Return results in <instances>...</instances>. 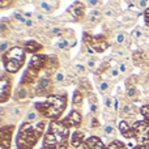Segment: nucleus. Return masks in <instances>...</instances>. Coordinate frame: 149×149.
<instances>
[{
    "mask_svg": "<svg viewBox=\"0 0 149 149\" xmlns=\"http://www.w3.org/2000/svg\"><path fill=\"white\" fill-rule=\"evenodd\" d=\"M68 137H70V128L63 122H51L45 135L43 149H67Z\"/></svg>",
    "mask_w": 149,
    "mask_h": 149,
    "instance_id": "f257e3e1",
    "label": "nucleus"
},
{
    "mask_svg": "<svg viewBox=\"0 0 149 149\" xmlns=\"http://www.w3.org/2000/svg\"><path fill=\"white\" fill-rule=\"evenodd\" d=\"M45 128L43 122H37L36 124L24 123L16 137V145L18 149H33L38 139L42 136Z\"/></svg>",
    "mask_w": 149,
    "mask_h": 149,
    "instance_id": "f03ea898",
    "label": "nucleus"
},
{
    "mask_svg": "<svg viewBox=\"0 0 149 149\" xmlns=\"http://www.w3.org/2000/svg\"><path fill=\"white\" fill-rule=\"evenodd\" d=\"M67 107V97L65 95H49L46 101L36 103V109L47 119L52 122L58 120L63 111Z\"/></svg>",
    "mask_w": 149,
    "mask_h": 149,
    "instance_id": "7ed1b4c3",
    "label": "nucleus"
},
{
    "mask_svg": "<svg viewBox=\"0 0 149 149\" xmlns=\"http://www.w3.org/2000/svg\"><path fill=\"white\" fill-rule=\"evenodd\" d=\"M25 54L26 51L22 47L15 46L9 49L3 55V63H4L5 70L10 73H16L25 63Z\"/></svg>",
    "mask_w": 149,
    "mask_h": 149,
    "instance_id": "20e7f679",
    "label": "nucleus"
},
{
    "mask_svg": "<svg viewBox=\"0 0 149 149\" xmlns=\"http://www.w3.org/2000/svg\"><path fill=\"white\" fill-rule=\"evenodd\" d=\"M84 42L89 47V52H103L109 47V42L103 37H93L90 34H84Z\"/></svg>",
    "mask_w": 149,
    "mask_h": 149,
    "instance_id": "39448f33",
    "label": "nucleus"
},
{
    "mask_svg": "<svg viewBox=\"0 0 149 149\" xmlns=\"http://www.w3.org/2000/svg\"><path fill=\"white\" fill-rule=\"evenodd\" d=\"M134 137L140 145L149 144V124L145 120H139L135 122L134 126Z\"/></svg>",
    "mask_w": 149,
    "mask_h": 149,
    "instance_id": "423d86ee",
    "label": "nucleus"
},
{
    "mask_svg": "<svg viewBox=\"0 0 149 149\" xmlns=\"http://www.w3.org/2000/svg\"><path fill=\"white\" fill-rule=\"evenodd\" d=\"M10 88H12V82H10L9 77H0V103L8 101V98L10 95Z\"/></svg>",
    "mask_w": 149,
    "mask_h": 149,
    "instance_id": "0eeeda50",
    "label": "nucleus"
},
{
    "mask_svg": "<svg viewBox=\"0 0 149 149\" xmlns=\"http://www.w3.org/2000/svg\"><path fill=\"white\" fill-rule=\"evenodd\" d=\"M15 131V126H5L0 128V144L5 145L7 148H10V140Z\"/></svg>",
    "mask_w": 149,
    "mask_h": 149,
    "instance_id": "6e6552de",
    "label": "nucleus"
},
{
    "mask_svg": "<svg viewBox=\"0 0 149 149\" xmlns=\"http://www.w3.org/2000/svg\"><path fill=\"white\" fill-rule=\"evenodd\" d=\"M81 122H82V116H81V114H80V111H77V110L71 111L67 118L63 119V123H64L68 128H70V127H79L80 124H81Z\"/></svg>",
    "mask_w": 149,
    "mask_h": 149,
    "instance_id": "1a4fd4ad",
    "label": "nucleus"
},
{
    "mask_svg": "<svg viewBox=\"0 0 149 149\" xmlns=\"http://www.w3.org/2000/svg\"><path fill=\"white\" fill-rule=\"evenodd\" d=\"M51 88H52V82L50 79L47 77H43V79L39 80L38 85H37V95H49L50 92H51Z\"/></svg>",
    "mask_w": 149,
    "mask_h": 149,
    "instance_id": "9d476101",
    "label": "nucleus"
},
{
    "mask_svg": "<svg viewBox=\"0 0 149 149\" xmlns=\"http://www.w3.org/2000/svg\"><path fill=\"white\" fill-rule=\"evenodd\" d=\"M47 60H49V56H46V55H34L30 60L29 67L41 71V70H43V68H46Z\"/></svg>",
    "mask_w": 149,
    "mask_h": 149,
    "instance_id": "9b49d317",
    "label": "nucleus"
},
{
    "mask_svg": "<svg viewBox=\"0 0 149 149\" xmlns=\"http://www.w3.org/2000/svg\"><path fill=\"white\" fill-rule=\"evenodd\" d=\"M38 74H39V71L38 70H34V68L29 67L28 70L25 71L22 76V80H21V84L25 85V84H33L37 79H38Z\"/></svg>",
    "mask_w": 149,
    "mask_h": 149,
    "instance_id": "f8f14e48",
    "label": "nucleus"
},
{
    "mask_svg": "<svg viewBox=\"0 0 149 149\" xmlns=\"http://www.w3.org/2000/svg\"><path fill=\"white\" fill-rule=\"evenodd\" d=\"M82 147H84V149H105L103 143L97 136H92L89 139H86L82 144Z\"/></svg>",
    "mask_w": 149,
    "mask_h": 149,
    "instance_id": "ddd939ff",
    "label": "nucleus"
},
{
    "mask_svg": "<svg viewBox=\"0 0 149 149\" xmlns=\"http://www.w3.org/2000/svg\"><path fill=\"white\" fill-rule=\"evenodd\" d=\"M119 130H120V134L123 135L126 139H131L134 137V130H132V126H130L126 120H122L119 123Z\"/></svg>",
    "mask_w": 149,
    "mask_h": 149,
    "instance_id": "4468645a",
    "label": "nucleus"
},
{
    "mask_svg": "<svg viewBox=\"0 0 149 149\" xmlns=\"http://www.w3.org/2000/svg\"><path fill=\"white\" fill-rule=\"evenodd\" d=\"M84 10H85V7H84L82 3H74L73 5H71V8L68 9V12H71L74 17L79 18V17H82Z\"/></svg>",
    "mask_w": 149,
    "mask_h": 149,
    "instance_id": "2eb2a0df",
    "label": "nucleus"
},
{
    "mask_svg": "<svg viewBox=\"0 0 149 149\" xmlns=\"http://www.w3.org/2000/svg\"><path fill=\"white\" fill-rule=\"evenodd\" d=\"M82 143H84V132L74 131L72 134V137H71V144H72L74 148H77V147H80Z\"/></svg>",
    "mask_w": 149,
    "mask_h": 149,
    "instance_id": "dca6fc26",
    "label": "nucleus"
},
{
    "mask_svg": "<svg viewBox=\"0 0 149 149\" xmlns=\"http://www.w3.org/2000/svg\"><path fill=\"white\" fill-rule=\"evenodd\" d=\"M42 49V45H39L38 42L36 41H29L25 43V51L26 52H31V54H34V52L39 51V50Z\"/></svg>",
    "mask_w": 149,
    "mask_h": 149,
    "instance_id": "f3484780",
    "label": "nucleus"
},
{
    "mask_svg": "<svg viewBox=\"0 0 149 149\" xmlns=\"http://www.w3.org/2000/svg\"><path fill=\"white\" fill-rule=\"evenodd\" d=\"M58 59L56 56H49V60H47V64H46V70L50 71V72H52V71H55L58 68Z\"/></svg>",
    "mask_w": 149,
    "mask_h": 149,
    "instance_id": "a211bd4d",
    "label": "nucleus"
},
{
    "mask_svg": "<svg viewBox=\"0 0 149 149\" xmlns=\"http://www.w3.org/2000/svg\"><path fill=\"white\" fill-rule=\"evenodd\" d=\"M132 58H134V63L136 65H141L144 63V54L141 51H136Z\"/></svg>",
    "mask_w": 149,
    "mask_h": 149,
    "instance_id": "6ab92c4d",
    "label": "nucleus"
},
{
    "mask_svg": "<svg viewBox=\"0 0 149 149\" xmlns=\"http://www.w3.org/2000/svg\"><path fill=\"white\" fill-rule=\"evenodd\" d=\"M106 149H127V147L122 141L115 140V141H111L110 144L107 145V148H106Z\"/></svg>",
    "mask_w": 149,
    "mask_h": 149,
    "instance_id": "aec40b11",
    "label": "nucleus"
},
{
    "mask_svg": "<svg viewBox=\"0 0 149 149\" xmlns=\"http://www.w3.org/2000/svg\"><path fill=\"white\" fill-rule=\"evenodd\" d=\"M140 113H141V115L144 116V120L149 124V105L143 106V107L140 109Z\"/></svg>",
    "mask_w": 149,
    "mask_h": 149,
    "instance_id": "412c9836",
    "label": "nucleus"
},
{
    "mask_svg": "<svg viewBox=\"0 0 149 149\" xmlns=\"http://www.w3.org/2000/svg\"><path fill=\"white\" fill-rule=\"evenodd\" d=\"M82 101V94L79 92V90H76L73 94V105H80Z\"/></svg>",
    "mask_w": 149,
    "mask_h": 149,
    "instance_id": "4be33fe9",
    "label": "nucleus"
},
{
    "mask_svg": "<svg viewBox=\"0 0 149 149\" xmlns=\"http://www.w3.org/2000/svg\"><path fill=\"white\" fill-rule=\"evenodd\" d=\"M41 7H42V9L47 10V12H50V10H51V5H50L49 3H46V1H42L41 3Z\"/></svg>",
    "mask_w": 149,
    "mask_h": 149,
    "instance_id": "5701e85b",
    "label": "nucleus"
},
{
    "mask_svg": "<svg viewBox=\"0 0 149 149\" xmlns=\"http://www.w3.org/2000/svg\"><path fill=\"white\" fill-rule=\"evenodd\" d=\"M144 20H145V25L149 28V8H147L144 12Z\"/></svg>",
    "mask_w": 149,
    "mask_h": 149,
    "instance_id": "b1692460",
    "label": "nucleus"
},
{
    "mask_svg": "<svg viewBox=\"0 0 149 149\" xmlns=\"http://www.w3.org/2000/svg\"><path fill=\"white\" fill-rule=\"evenodd\" d=\"M136 94H137V90L135 89V88H130V89H128V97L134 98Z\"/></svg>",
    "mask_w": 149,
    "mask_h": 149,
    "instance_id": "393cba45",
    "label": "nucleus"
},
{
    "mask_svg": "<svg viewBox=\"0 0 149 149\" xmlns=\"http://www.w3.org/2000/svg\"><path fill=\"white\" fill-rule=\"evenodd\" d=\"M26 95V90L25 89H20L17 93V98H20V100H22V98H25Z\"/></svg>",
    "mask_w": 149,
    "mask_h": 149,
    "instance_id": "a878e982",
    "label": "nucleus"
},
{
    "mask_svg": "<svg viewBox=\"0 0 149 149\" xmlns=\"http://www.w3.org/2000/svg\"><path fill=\"white\" fill-rule=\"evenodd\" d=\"M105 132H106L107 135H111V134L114 132V127L111 126V124H110V126H106V127H105Z\"/></svg>",
    "mask_w": 149,
    "mask_h": 149,
    "instance_id": "bb28decb",
    "label": "nucleus"
},
{
    "mask_svg": "<svg viewBox=\"0 0 149 149\" xmlns=\"http://www.w3.org/2000/svg\"><path fill=\"white\" fill-rule=\"evenodd\" d=\"M124 38H126V37H124V34H119L118 38H116V41H118V43H123Z\"/></svg>",
    "mask_w": 149,
    "mask_h": 149,
    "instance_id": "cd10ccee",
    "label": "nucleus"
},
{
    "mask_svg": "<svg viewBox=\"0 0 149 149\" xmlns=\"http://www.w3.org/2000/svg\"><path fill=\"white\" fill-rule=\"evenodd\" d=\"M67 45H68L67 41H64V39L59 42V47H60V49H65V47H67Z\"/></svg>",
    "mask_w": 149,
    "mask_h": 149,
    "instance_id": "c85d7f7f",
    "label": "nucleus"
},
{
    "mask_svg": "<svg viewBox=\"0 0 149 149\" xmlns=\"http://www.w3.org/2000/svg\"><path fill=\"white\" fill-rule=\"evenodd\" d=\"M123 111H124L126 114H131V106H128V105L123 106Z\"/></svg>",
    "mask_w": 149,
    "mask_h": 149,
    "instance_id": "c756f323",
    "label": "nucleus"
},
{
    "mask_svg": "<svg viewBox=\"0 0 149 149\" xmlns=\"http://www.w3.org/2000/svg\"><path fill=\"white\" fill-rule=\"evenodd\" d=\"M134 37L135 38H140V37H141V31H140L139 29H136V30L134 31Z\"/></svg>",
    "mask_w": 149,
    "mask_h": 149,
    "instance_id": "7c9ffc66",
    "label": "nucleus"
},
{
    "mask_svg": "<svg viewBox=\"0 0 149 149\" xmlns=\"http://www.w3.org/2000/svg\"><path fill=\"white\" fill-rule=\"evenodd\" d=\"M36 113H30V114H29V115H28V119H29V120H34V119H36Z\"/></svg>",
    "mask_w": 149,
    "mask_h": 149,
    "instance_id": "2f4dec72",
    "label": "nucleus"
},
{
    "mask_svg": "<svg viewBox=\"0 0 149 149\" xmlns=\"http://www.w3.org/2000/svg\"><path fill=\"white\" fill-rule=\"evenodd\" d=\"M10 1H7V0H4V1H0V7H7V5H9Z\"/></svg>",
    "mask_w": 149,
    "mask_h": 149,
    "instance_id": "473e14b6",
    "label": "nucleus"
},
{
    "mask_svg": "<svg viewBox=\"0 0 149 149\" xmlns=\"http://www.w3.org/2000/svg\"><path fill=\"white\" fill-rule=\"evenodd\" d=\"M107 86H109L107 82H102V84H101V90H102V92H103V90H106V89H107Z\"/></svg>",
    "mask_w": 149,
    "mask_h": 149,
    "instance_id": "72a5a7b5",
    "label": "nucleus"
},
{
    "mask_svg": "<svg viewBox=\"0 0 149 149\" xmlns=\"http://www.w3.org/2000/svg\"><path fill=\"white\" fill-rule=\"evenodd\" d=\"M135 149H149V144H145V145H139V147H136Z\"/></svg>",
    "mask_w": 149,
    "mask_h": 149,
    "instance_id": "f704fd0d",
    "label": "nucleus"
},
{
    "mask_svg": "<svg viewBox=\"0 0 149 149\" xmlns=\"http://www.w3.org/2000/svg\"><path fill=\"white\" fill-rule=\"evenodd\" d=\"M5 29H7V25H5V24H3V22H0V33H1V31H4Z\"/></svg>",
    "mask_w": 149,
    "mask_h": 149,
    "instance_id": "c9c22d12",
    "label": "nucleus"
},
{
    "mask_svg": "<svg viewBox=\"0 0 149 149\" xmlns=\"http://www.w3.org/2000/svg\"><path fill=\"white\" fill-rule=\"evenodd\" d=\"M63 79H64V76H63L62 73H58V74H56V80H58V81H62Z\"/></svg>",
    "mask_w": 149,
    "mask_h": 149,
    "instance_id": "e433bc0d",
    "label": "nucleus"
},
{
    "mask_svg": "<svg viewBox=\"0 0 149 149\" xmlns=\"http://www.w3.org/2000/svg\"><path fill=\"white\" fill-rule=\"evenodd\" d=\"M137 4H139L141 8H145V7H147V4H148V3H147V1H139V3H137Z\"/></svg>",
    "mask_w": 149,
    "mask_h": 149,
    "instance_id": "4c0bfd02",
    "label": "nucleus"
},
{
    "mask_svg": "<svg viewBox=\"0 0 149 149\" xmlns=\"http://www.w3.org/2000/svg\"><path fill=\"white\" fill-rule=\"evenodd\" d=\"M119 71H120V72H126V65L120 64V65H119Z\"/></svg>",
    "mask_w": 149,
    "mask_h": 149,
    "instance_id": "58836bf2",
    "label": "nucleus"
},
{
    "mask_svg": "<svg viewBox=\"0 0 149 149\" xmlns=\"http://www.w3.org/2000/svg\"><path fill=\"white\" fill-rule=\"evenodd\" d=\"M100 15H101V13L98 12V10H95V12H93V16H100ZM92 20H93V21H95V20H97V17H93Z\"/></svg>",
    "mask_w": 149,
    "mask_h": 149,
    "instance_id": "ea45409f",
    "label": "nucleus"
},
{
    "mask_svg": "<svg viewBox=\"0 0 149 149\" xmlns=\"http://www.w3.org/2000/svg\"><path fill=\"white\" fill-rule=\"evenodd\" d=\"M16 18H17V20H20V21H25V18H24L21 15H18V13L16 15ZM25 22H26V21H25Z\"/></svg>",
    "mask_w": 149,
    "mask_h": 149,
    "instance_id": "a19ab883",
    "label": "nucleus"
},
{
    "mask_svg": "<svg viewBox=\"0 0 149 149\" xmlns=\"http://www.w3.org/2000/svg\"><path fill=\"white\" fill-rule=\"evenodd\" d=\"M7 47H8V45H7V43H3L1 46H0V51H4V50L7 49Z\"/></svg>",
    "mask_w": 149,
    "mask_h": 149,
    "instance_id": "79ce46f5",
    "label": "nucleus"
},
{
    "mask_svg": "<svg viewBox=\"0 0 149 149\" xmlns=\"http://www.w3.org/2000/svg\"><path fill=\"white\" fill-rule=\"evenodd\" d=\"M106 106H107V107H111V100H110V98H107V100H106Z\"/></svg>",
    "mask_w": 149,
    "mask_h": 149,
    "instance_id": "37998d69",
    "label": "nucleus"
},
{
    "mask_svg": "<svg viewBox=\"0 0 149 149\" xmlns=\"http://www.w3.org/2000/svg\"><path fill=\"white\" fill-rule=\"evenodd\" d=\"M88 64H89L90 68H93V67H94V60H89V63H88Z\"/></svg>",
    "mask_w": 149,
    "mask_h": 149,
    "instance_id": "c03bdc74",
    "label": "nucleus"
},
{
    "mask_svg": "<svg viewBox=\"0 0 149 149\" xmlns=\"http://www.w3.org/2000/svg\"><path fill=\"white\" fill-rule=\"evenodd\" d=\"M93 126H94V127L100 126V123H98V120H97V119H93Z\"/></svg>",
    "mask_w": 149,
    "mask_h": 149,
    "instance_id": "a18cd8bd",
    "label": "nucleus"
},
{
    "mask_svg": "<svg viewBox=\"0 0 149 149\" xmlns=\"http://www.w3.org/2000/svg\"><path fill=\"white\" fill-rule=\"evenodd\" d=\"M90 110H92L93 113H95V110H97V106H95V105H92V106H90Z\"/></svg>",
    "mask_w": 149,
    "mask_h": 149,
    "instance_id": "49530a36",
    "label": "nucleus"
},
{
    "mask_svg": "<svg viewBox=\"0 0 149 149\" xmlns=\"http://www.w3.org/2000/svg\"><path fill=\"white\" fill-rule=\"evenodd\" d=\"M111 73H113V76H114V77H115V76H118V71H115V70H114Z\"/></svg>",
    "mask_w": 149,
    "mask_h": 149,
    "instance_id": "de8ad7c7",
    "label": "nucleus"
},
{
    "mask_svg": "<svg viewBox=\"0 0 149 149\" xmlns=\"http://www.w3.org/2000/svg\"><path fill=\"white\" fill-rule=\"evenodd\" d=\"M89 4L90 5H95V4H97V1H89Z\"/></svg>",
    "mask_w": 149,
    "mask_h": 149,
    "instance_id": "09e8293b",
    "label": "nucleus"
}]
</instances>
